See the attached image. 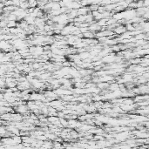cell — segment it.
Listing matches in <instances>:
<instances>
[{"label": "cell", "instance_id": "cell-1", "mask_svg": "<svg viewBox=\"0 0 149 149\" xmlns=\"http://www.w3.org/2000/svg\"><path fill=\"white\" fill-rule=\"evenodd\" d=\"M113 33H115L116 35L120 36L121 34H123L124 32L127 31V29H126V26L125 24H118L113 30Z\"/></svg>", "mask_w": 149, "mask_h": 149}]
</instances>
